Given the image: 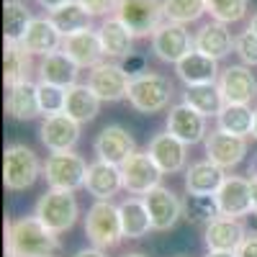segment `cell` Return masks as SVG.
<instances>
[{"label": "cell", "mask_w": 257, "mask_h": 257, "mask_svg": "<svg viewBox=\"0 0 257 257\" xmlns=\"http://www.w3.org/2000/svg\"><path fill=\"white\" fill-rule=\"evenodd\" d=\"M175 95V85L170 77L160 72H144L139 77H132V88H128V105L134 111L152 116L160 111H170V103Z\"/></svg>", "instance_id": "cell-2"}, {"label": "cell", "mask_w": 257, "mask_h": 257, "mask_svg": "<svg viewBox=\"0 0 257 257\" xmlns=\"http://www.w3.org/2000/svg\"><path fill=\"white\" fill-rule=\"evenodd\" d=\"M88 162L82 155L72 152H52L44 162V180L54 190H80L85 188V178H88Z\"/></svg>", "instance_id": "cell-7"}, {"label": "cell", "mask_w": 257, "mask_h": 257, "mask_svg": "<svg viewBox=\"0 0 257 257\" xmlns=\"http://www.w3.org/2000/svg\"><path fill=\"white\" fill-rule=\"evenodd\" d=\"M234 254L237 257H257V234H247V239L242 242V247Z\"/></svg>", "instance_id": "cell-43"}, {"label": "cell", "mask_w": 257, "mask_h": 257, "mask_svg": "<svg viewBox=\"0 0 257 257\" xmlns=\"http://www.w3.org/2000/svg\"><path fill=\"white\" fill-rule=\"evenodd\" d=\"M59 237L52 234L34 213L6 221V254L8 257H57Z\"/></svg>", "instance_id": "cell-1"}, {"label": "cell", "mask_w": 257, "mask_h": 257, "mask_svg": "<svg viewBox=\"0 0 257 257\" xmlns=\"http://www.w3.org/2000/svg\"><path fill=\"white\" fill-rule=\"evenodd\" d=\"M247 178H249V180H257V152L252 155V162H249V167H247Z\"/></svg>", "instance_id": "cell-46"}, {"label": "cell", "mask_w": 257, "mask_h": 257, "mask_svg": "<svg viewBox=\"0 0 257 257\" xmlns=\"http://www.w3.org/2000/svg\"><path fill=\"white\" fill-rule=\"evenodd\" d=\"M247 239V229L242 219L234 216H219L203 229V242L208 249L216 252H237L242 242Z\"/></svg>", "instance_id": "cell-20"}, {"label": "cell", "mask_w": 257, "mask_h": 257, "mask_svg": "<svg viewBox=\"0 0 257 257\" xmlns=\"http://www.w3.org/2000/svg\"><path fill=\"white\" fill-rule=\"evenodd\" d=\"M29 75H31V54L21 44L6 41V52H3V82H6V88L29 82Z\"/></svg>", "instance_id": "cell-32"}, {"label": "cell", "mask_w": 257, "mask_h": 257, "mask_svg": "<svg viewBox=\"0 0 257 257\" xmlns=\"http://www.w3.org/2000/svg\"><path fill=\"white\" fill-rule=\"evenodd\" d=\"M149 157L155 160V165L162 170V175H175L180 170H185L188 162V144H183L178 137H173L170 132L155 134L147 144Z\"/></svg>", "instance_id": "cell-17"}, {"label": "cell", "mask_w": 257, "mask_h": 257, "mask_svg": "<svg viewBox=\"0 0 257 257\" xmlns=\"http://www.w3.org/2000/svg\"><path fill=\"white\" fill-rule=\"evenodd\" d=\"M203 147H206V160H211L213 165H219L221 170L237 167L249 152L247 137H234V134L221 132V128L208 132Z\"/></svg>", "instance_id": "cell-13"}, {"label": "cell", "mask_w": 257, "mask_h": 257, "mask_svg": "<svg viewBox=\"0 0 257 257\" xmlns=\"http://www.w3.org/2000/svg\"><path fill=\"white\" fill-rule=\"evenodd\" d=\"M121 257H147L144 252H126V254H121Z\"/></svg>", "instance_id": "cell-51"}, {"label": "cell", "mask_w": 257, "mask_h": 257, "mask_svg": "<svg viewBox=\"0 0 257 257\" xmlns=\"http://www.w3.org/2000/svg\"><path fill=\"white\" fill-rule=\"evenodd\" d=\"M118 213H121V229H123V239H142L152 231V219L144 198L139 196H128L126 201L118 203Z\"/></svg>", "instance_id": "cell-29"}, {"label": "cell", "mask_w": 257, "mask_h": 257, "mask_svg": "<svg viewBox=\"0 0 257 257\" xmlns=\"http://www.w3.org/2000/svg\"><path fill=\"white\" fill-rule=\"evenodd\" d=\"M247 6L249 0H206V13L211 16V21L229 26L247 16Z\"/></svg>", "instance_id": "cell-38"}, {"label": "cell", "mask_w": 257, "mask_h": 257, "mask_svg": "<svg viewBox=\"0 0 257 257\" xmlns=\"http://www.w3.org/2000/svg\"><path fill=\"white\" fill-rule=\"evenodd\" d=\"M175 75L185 82V88L190 85H208V82H219L221 70H219V62L211 59L201 52L193 49L188 57H183L175 64Z\"/></svg>", "instance_id": "cell-24"}, {"label": "cell", "mask_w": 257, "mask_h": 257, "mask_svg": "<svg viewBox=\"0 0 257 257\" xmlns=\"http://www.w3.org/2000/svg\"><path fill=\"white\" fill-rule=\"evenodd\" d=\"M165 3V18L173 24L188 26L206 13V0H162Z\"/></svg>", "instance_id": "cell-37"}, {"label": "cell", "mask_w": 257, "mask_h": 257, "mask_svg": "<svg viewBox=\"0 0 257 257\" xmlns=\"http://www.w3.org/2000/svg\"><path fill=\"white\" fill-rule=\"evenodd\" d=\"M219 201L216 196H196V193H188L183 201V219L196 224V226H208L213 219H219Z\"/></svg>", "instance_id": "cell-35"}, {"label": "cell", "mask_w": 257, "mask_h": 257, "mask_svg": "<svg viewBox=\"0 0 257 257\" xmlns=\"http://www.w3.org/2000/svg\"><path fill=\"white\" fill-rule=\"evenodd\" d=\"M113 16L132 31L134 39L155 36V31L165 24V3L162 0H118Z\"/></svg>", "instance_id": "cell-6"}, {"label": "cell", "mask_w": 257, "mask_h": 257, "mask_svg": "<svg viewBox=\"0 0 257 257\" xmlns=\"http://www.w3.org/2000/svg\"><path fill=\"white\" fill-rule=\"evenodd\" d=\"M62 31L54 26L52 18H34L31 26L26 31V36L21 39V47H24L31 57H47L62 49Z\"/></svg>", "instance_id": "cell-22"}, {"label": "cell", "mask_w": 257, "mask_h": 257, "mask_svg": "<svg viewBox=\"0 0 257 257\" xmlns=\"http://www.w3.org/2000/svg\"><path fill=\"white\" fill-rule=\"evenodd\" d=\"M254 142H257V108H254V121H252V134H249Z\"/></svg>", "instance_id": "cell-49"}, {"label": "cell", "mask_w": 257, "mask_h": 257, "mask_svg": "<svg viewBox=\"0 0 257 257\" xmlns=\"http://www.w3.org/2000/svg\"><path fill=\"white\" fill-rule=\"evenodd\" d=\"M167 132L178 137L183 144L193 147L198 142H206L208 123H206V116L198 113L196 108H190L188 103H175L167 111Z\"/></svg>", "instance_id": "cell-14"}, {"label": "cell", "mask_w": 257, "mask_h": 257, "mask_svg": "<svg viewBox=\"0 0 257 257\" xmlns=\"http://www.w3.org/2000/svg\"><path fill=\"white\" fill-rule=\"evenodd\" d=\"M216 201H219L221 216L242 219V216H247V213H252V211H254V203H252V185H249V178L226 175V180H224L221 188L216 190Z\"/></svg>", "instance_id": "cell-15"}, {"label": "cell", "mask_w": 257, "mask_h": 257, "mask_svg": "<svg viewBox=\"0 0 257 257\" xmlns=\"http://www.w3.org/2000/svg\"><path fill=\"white\" fill-rule=\"evenodd\" d=\"M72 257H108V254H105V249H98V247H82V249H77Z\"/></svg>", "instance_id": "cell-44"}, {"label": "cell", "mask_w": 257, "mask_h": 257, "mask_svg": "<svg viewBox=\"0 0 257 257\" xmlns=\"http://www.w3.org/2000/svg\"><path fill=\"white\" fill-rule=\"evenodd\" d=\"M80 134H82V123H77L67 113L44 116L39 126V139L49 152H72L75 144L80 142Z\"/></svg>", "instance_id": "cell-12"}, {"label": "cell", "mask_w": 257, "mask_h": 257, "mask_svg": "<svg viewBox=\"0 0 257 257\" xmlns=\"http://www.w3.org/2000/svg\"><path fill=\"white\" fill-rule=\"evenodd\" d=\"M49 18L54 21V26L62 31V36H70V34H77V31H85V29H90V21L93 16L85 11L77 0L70 6H64L54 13H49Z\"/></svg>", "instance_id": "cell-36"}, {"label": "cell", "mask_w": 257, "mask_h": 257, "mask_svg": "<svg viewBox=\"0 0 257 257\" xmlns=\"http://www.w3.org/2000/svg\"><path fill=\"white\" fill-rule=\"evenodd\" d=\"M85 190H88L95 201H111L113 196H118V193L123 190L121 167L108 165V162H103V160L90 162L88 178H85Z\"/></svg>", "instance_id": "cell-21"}, {"label": "cell", "mask_w": 257, "mask_h": 257, "mask_svg": "<svg viewBox=\"0 0 257 257\" xmlns=\"http://www.w3.org/2000/svg\"><path fill=\"white\" fill-rule=\"evenodd\" d=\"M36 93H39V105H41V116H57L64 113V103H67V88H59L52 82H36Z\"/></svg>", "instance_id": "cell-39"}, {"label": "cell", "mask_w": 257, "mask_h": 257, "mask_svg": "<svg viewBox=\"0 0 257 257\" xmlns=\"http://www.w3.org/2000/svg\"><path fill=\"white\" fill-rule=\"evenodd\" d=\"M31 13L21 0H6L3 3V36L11 44H21V39L26 36L31 26Z\"/></svg>", "instance_id": "cell-34"}, {"label": "cell", "mask_w": 257, "mask_h": 257, "mask_svg": "<svg viewBox=\"0 0 257 257\" xmlns=\"http://www.w3.org/2000/svg\"><path fill=\"white\" fill-rule=\"evenodd\" d=\"M121 175H123V190L128 196H147L149 190H155L162 185V170L155 165V160L149 157V152H137L121 165Z\"/></svg>", "instance_id": "cell-8"}, {"label": "cell", "mask_w": 257, "mask_h": 257, "mask_svg": "<svg viewBox=\"0 0 257 257\" xmlns=\"http://www.w3.org/2000/svg\"><path fill=\"white\" fill-rule=\"evenodd\" d=\"M98 36H100V47H103V54L105 57H113V59H126L132 52V44H134V36L128 31L116 16H108L103 18V24L98 26Z\"/></svg>", "instance_id": "cell-27"}, {"label": "cell", "mask_w": 257, "mask_h": 257, "mask_svg": "<svg viewBox=\"0 0 257 257\" xmlns=\"http://www.w3.org/2000/svg\"><path fill=\"white\" fill-rule=\"evenodd\" d=\"M39 3H41V8H47L49 13H54V11H59V8H64V6L75 3V0H39Z\"/></svg>", "instance_id": "cell-45"}, {"label": "cell", "mask_w": 257, "mask_h": 257, "mask_svg": "<svg viewBox=\"0 0 257 257\" xmlns=\"http://www.w3.org/2000/svg\"><path fill=\"white\" fill-rule=\"evenodd\" d=\"M59 52L67 54L80 70H93V67H98L100 59L105 57V54H103V47H100L98 29H85V31H77V34L64 36Z\"/></svg>", "instance_id": "cell-19"}, {"label": "cell", "mask_w": 257, "mask_h": 257, "mask_svg": "<svg viewBox=\"0 0 257 257\" xmlns=\"http://www.w3.org/2000/svg\"><path fill=\"white\" fill-rule=\"evenodd\" d=\"M88 85L103 103H118L128 98L132 77L118 62H100L98 67L88 72Z\"/></svg>", "instance_id": "cell-9"}, {"label": "cell", "mask_w": 257, "mask_h": 257, "mask_svg": "<svg viewBox=\"0 0 257 257\" xmlns=\"http://www.w3.org/2000/svg\"><path fill=\"white\" fill-rule=\"evenodd\" d=\"M77 75H80V67L64 52L47 54V57H41V62H39V80L41 82H52V85H59V88H70V85L77 82Z\"/></svg>", "instance_id": "cell-30"}, {"label": "cell", "mask_w": 257, "mask_h": 257, "mask_svg": "<svg viewBox=\"0 0 257 257\" xmlns=\"http://www.w3.org/2000/svg\"><path fill=\"white\" fill-rule=\"evenodd\" d=\"M77 3L88 11L93 18H108V13H116L118 0H77Z\"/></svg>", "instance_id": "cell-41"}, {"label": "cell", "mask_w": 257, "mask_h": 257, "mask_svg": "<svg viewBox=\"0 0 257 257\" xmlns=\"http://www.w3.org/2000/svg\"><path fill=\"white\" fill-rule=\"evenodd\" d=\"M100 98L93 93L88 82H75L67 88V103H64V113L75 118L77 123H90L100 113Z\"/></svg>", "instance_id": "cell-28"}, {"label": "cell", "mask_w": 257, "mask_h": 257, "mask_svg": "<svg viewBox=\"0 0 257 257\" xmlns=\"http://www.w3.org/2000/svg\"><path fill=\"white\" fill-rule=\"evenodd\" d=\"M34 216L44 224L52 234H64L77 224L80 216V203L75 198V193L70 190H54L49 188L34 206Z\"/></svg>", "instance_id": "cell-4"}, {"label": "cell", "mask_w": 257, "mask_h": 257, "mask_svg": "<svg viewBox=\"0 0 257 257\" xmlns=\"http://www.w3.org/2000/svg\"><path fill=\"white\" fill-rule=\"evenodd\" d=\"M206 257H237V254H234V252H216V249H208Z\"/></svg>", "instance_id": "cell-47"}, {"label": "cell", "mask_w": 257, "mask_h": 257, "mask_svg": "<svg viewBox=\"0 0 257 257\" xmlns=\"http://www.w3.org/2000/svg\"><path fill=\"white\" fill-rule=\"evenodd\" d=\"M121 67L128 72V77H139V75L149 72V70H147V59H144L142 54H128V57L121 62Z\"/></svg>", "instance_id": "cell-42"}, {"label": "cell", "mask_w": 257, "mask_h": 257, "mask_svg": "<svg viewBox=\"0 0 257 257\" xmlns=\"http://www.w3.org/2000/svg\"><path fill=\"white\" fill-rule=\"evenodd\" d=\"M6 111L16 121H34L41 116V105H39V93H36V82H21L13 85L6 93Z\"/></svg>", "instance_id": "cell-26"}, {"label": "cell", "mask_w": 257, "mask_h": 257, "mask_svg": "<svg viewBox=\"0 0 257 257\" xmlns=\"http://www.w3.org/2000/svg\"><path fill=\"white\" fill-rule=\"evenodd\" d=\"M226 180V170L213 165L211 160H198L185 170V193H196V196H216V190Z\"/></svg>", "instance_id": "cell-23"}, {"label": "cell", "mask_w": 257, "mask_h": 257, "mask_svg": "<svg viewBox=\"0 0 257 257\" xmlns=\"http://www.w3.org/2000/svg\"><path fill=\"white\" fill-rule=\"evenodd\" d=\"M144 203H147V211H149V219H152L155 231H167L183 219V201L165 185L149 190L144 196Z\"/></svg>", "instance_id": "cell-18"}, {"label": "cell", "mask_w": 257, "mask_h": 257, "mask_svg": "<svg viewBox=\"0 0 257 257\" xmlns=\"http://www.w3.org/2000/svg\"><path fill=\"white\" fill-rule=\"evenodd\" d=\"M234 54L239 57V64L257 67V34L244 29L242 34L234 36Z\"/></svg>", "instance_id": "cell-40"}, {"label": "cell", "mask_w": 257, "mask_h": 257, "mask_svg": "<svg viewBox=\"0 0 257 257\" xmlns=\"http://www.w3.org/2000/svg\"><path fill=\"white\" fill-rule=\"evenodd\" d=\"M193 49H196V41H193V36L188 34V29L180 26V24H173V21H165L152 36L155 57L167 62V64H178Z\"/></svg>", "instance_id": "cell-11"}, {"label": "cell", "mask_w": 257, "mask_h": 257, "mask_svg": "<svg viewBox=\"0 0 257 257\" xmlns=\"http://www.w3.org/2000/svg\"><path fill=\"white\" fill-rule=\"evenodd\" d=\"M252 121H254V108L242 103H226L221 113L216 116V128L234 137H249L252 134Z\"/></svg>", "instance_id": "cell-33"}, {"label": "cell", "mask_w": 257, "mask_h": 257, "mask_svg": "<svg viewBox=\"0 0 257 257\" xmlns=\"http://www.w3.org/2000/svg\"><path fill=\"white\" fill-rule=\"evenodd\" d=\"M196 41V52L211 57V59H224L234 52V36L229 31L226 24H219V21H211V24H203L198 29V34L193 36Z\"/></svg>", "instance_id": "cell-25"}, {"label": "cell", "mask_w": 257, "mask_h": 257, "mask_svg": "<svg viewBox=\"0 0 257 257\" xmlns=\"http://www.w3.org/2000/svg\"><path fill=\"white\" fill-rule=\"evenodd\" d=\"M85 237L98 249H113L123 239L121 213L113 201H95L85 213Z\"/></svg>", "instance_id": "cell-5"}, {"label": "cell", "mask_w": 257, "mask_h": 257, "mask_svg": "<svg viewBox=\"0 0 257 257\" xmlns=\"http://www.w3.org/2000/svg\"><path fill=\"white\" fill-rule=\"evenodd\" d=\"M252 185V203H254V213H257V180H249Z\"/></svg>", "instance_id": "cell-48"}, {"label": "cell", "mask_w": 257, "mask_h": 257, "mask_svg": "<svg viewBox=\"0 0 257 257\" xmlns=\"http://www.w3.org/2000/svg\"><path fill=\"white\" fill-rule=\"evenodd\" d=\"M247 29H249V31H254V34H257V13H254V16H252V18H249V26H247Z\"/></svg>", "instance_id": "cell-50"}, {"label": "cell", "mask_w": 257, "mask_h": 257, "mask_svg": "<svg viewBox=\"0 0 257 257\" xmlns=\"http://www.w3.org/2000/svg\"><path fill=\"white\" fill-rule=\"evenodd\" d=\"M183 103H188L190 108H196L198 113H203L206 118L211 116H219L221 108L226 105L221 90H219V82H208V85H190L183 93Z\"/></svg>", "instance_id": "cell-31"}, {"label": "cell", "mask_w": 257, "mask_h": 257, "mask_svg": "<svg viewBox=\"0 0 257 257\" xmlns=\"http://www.w3.org/2000/svg\"><path fill=\"white\" fill-rule=\"evenodd\" d=\"M93 149H95V157L108 162V165H116L121 167L132 155H137V139L128 134V128L118 126V123H108L100 128V134L95 137L93 142Z\"/></svg>", "instance_id": "cell-10"}, {"label": "cell", "mask_w": 257, "mask_h": 257, "mask_svg": "<svg viewBox=\"0 0 257 257\" xmlns=\"http://www.w3.org/2000/svg\"><path fill=\"white\" fill-rule=\"evenodd\" d=\"M219 90L226 103L252 105V100L257 98V77L252 75V67H247V64H229V67H224L219 77Z\"/></svg>", "instance_id": "cell-16"}, {"label": "cell", "mask_w": 257, "mask_h": 257, "mask_svg": "<svg viewBox=\"0 0 257 257\" xmlns=\"http://www.w3.org/2000/svg\"><path fill=\"white\" fill-rule=\"evenodd\" d=\"M39 178H44V165L29 144H8L3 152V185L11 193L29 190Z\"/></svg>", "instance_id": "cell-3"}]
</instances>
